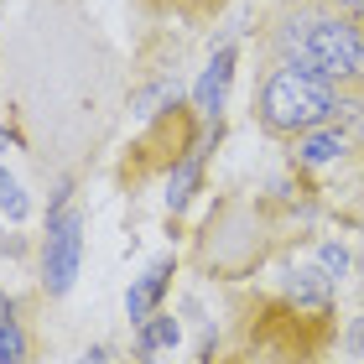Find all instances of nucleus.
Returning a JSON list of instances; mask_svg holds the SVG:
<instances>
[{
	"instance_id": "1",
	"label": "nucleus",
	"mask_w": 364,
	"mask_h": 364,
	"mask_svg": "<svg viewBox=\"0 0 364 364\" xmlns=\"http://www.w3.org/2000/svg\"><path fill=\"white\" fill-rule=\"evenodd\" d=\"M281 47L296 53L307 73L323 78H364V37L343 21H323V16H302V21L281 26Z\"/></svg>"
},
{
	"instance_id": "2",
	"label": "nucleus",
	"mask_w": 364,
	"mask_h": 364,
	"mask_svg": "<svg viewBox=\"0 0 364 364\" xmlns=\"http://www.w3.org/2000/svg\"><path fill=\"white\" fill-rule=\"evenodd\" d=\"M260 114H266L271 130H312L333 114V89H328L323 73H307L302 63H287V68L271 73L266 94H260Z\"/></svg>"
},
{
	"instance_id": "3",
	"label": "nucleus",
	"mask_w": 364,
	"mask_h": 364,
	"mask_svg": "<svg viewBox=\"0 0 364 364\" xmlns=\"http://www.w3.org/2000/svg\"><path fill=\"white\" fill-rule=\"evenodd\" d=\"M78 260H84V219L78 213H58L53 229H47V260H42L47 291H58V296L68 291L78 276Z\"/></svg>"
},
{
	"instance_id": "4",
	"label": "nucleus",
	"mask_w": 364,
	"mask_h": 364,
	"mask_svg": "<svg viewBox=\"0 0 364 364\" xmlns=\"http://www.w3.org/2000/svg\"><path fill=\"white\" fill-rule=\"evenodd\" d=\"M229 78H235V53H229V47H219V53H213V63L203 68V78H198V89H193L198 114H219V109H224Z\"/></svg>"
},
{
	"instance_id": "5",
	"label": "nucleus",
	"mask_w": 364,
	"mask_h": 364,
	"mask_svg": "<svg viewBox=\"0 0 364 364\" xmlns=\"http://www.w3.org/2000/svg\"><path fill=\"white\" fill-rule=\"evenodd\" d=\"M167 281H172V260H156V266L146 271V276L136 281V287H130V296H125V312H130L136 323H146V318H151V307L161 302V291H167Z\"/></svg>"
},
{
	"instance_id": "6",
	"label": "nucleus",
	"mask_w": 364,
	"mask_h": 364,
	"mask_svg": "<svg viewBox=\"0 0 364 364\" xmlns=\"http://www.w3.org/2000/svg\"><path fill=\"white\" fill-rule=\"evenodd\" d=\"M296 156H302L307 167H323V161L343 156V130H302V146H296Z\"/></svg>"
},
{
	"instance_id": "7",
	"label": "nucleus",
	"mask_w": 364,
	"mask_h": 364,
	"mask_svg": "<svg viewBox=\"0 0 364 364\" xmlns=\"http://www.w3.org/2000/svg\"><path fill=\"white\" fill-rule=\"evenodd\" d=\"M172 343H177V318H146V328H141V354L172 349Z\"/></svg>"
},
{
	"instance_id": "8",
	"label": "nucleus",
	"mask_w": 364,
	"mask_h": 364,
	"mask_svg": "<svg viewBox=\"0 0 364 364\" xmlns=\"http://www.w3.org/2000/svg\"><path fill=\"white\" fill-rule=\"evenodd\" d=\"M328 271H291V291L302 296V302H312V307H323L328 302Z\"/></svg>"
},
{
	"instance_id": "9",
	"label": "nucleus",
	"mask_w": 364,
	"mask_h": 364,
	"mask_svg": "<svg viewBox=\"0 0 364 364\" xmlns=\"http://www.w3.org/2000/svg\"><path fill=\"white\" fill-rule=\"evenodd\" d=\"M193 182H198V156H188L182 167L172 172V182H167V208H182L193 198Z\"/></svg>"
},
{
	"instance_id": "10",
	"label": "nucleus",
	"mask_w": 364,
	"mask_h": 364,
	"mask_svg": "<svg viewBox=\"0 0 364 364\" xmlns=\"http://www.w3.org/2000/svg\"><path fill=\"white\" fill-rule=\"evenodd\" d=\"M0 208L11 213V219H26L31 213V203H26V193H21V182H16L6 167H0Z\"/></svg>"
},
{
	"instance_id": "11",
	"label": "nucleus",
	"mask_w": 364,
	"mask_h": 364,
	"mask_svg": "<svg viewBox=\"0 0 364 364\" xmlns=\"http://www.w3.org/2000/svg\"><path fill=\"white\" fill-rule=\"evenodd\" d=\"M26 359V333L16 323H0V364H21Z\"/></svg>"
},
{
	"instance_id": "12",
	"label": "nucleus",
	"mask_w": 364,
	"mask_h": 364,
	"mask_svg": "<svg viewBox=\"0 0 364 364\" xmlns=\"http://www.w3.org/2000/svg\"><path fill=\"white\" fill-rule=\"evenodd\" d=\"M318 260H323V271H328V276H333V281H338L343 271H349V255H343V250H338V245H323V250H318Z\"/></svg>"
},
{
	"instance_id": "13",
	"label": "nucleus",
	"mask_w": 364,
	"mask_h": 364,
	"mask_svg": "<svg viewBox=\"0 0 364 364\" xmlns=\"http://www.w3.org/2000/svg\"><path fill=\"white\" fill-rule=\"evenodd\" d=\"M333 6H343V11H354V16H364V0H333Z\"/></svg>"
},
{
	"instance_id": "14",
	"label": "nucleus",
	"mask_w": 364,
	"mask_h": 364,
	"mask_svg": "<svg viewBox=\"0 0 364 364\" xmlns=\"http://www.w3.org/2000/svg\"><path fill=\"white\" fill-rule=\"evenodd\" d=\"M0 323H11V302H6V296H0Z\"/></svg>"
},
{
	"instance_id": "15",
	"label": "nucleus",
	"mask_w": 364,
	"mask_h": 364,
	"mask_svg": "<svg viewBox=\"0 0 364 364\" xmlns=\"http://www.w3.org/2000/svg\"><path fill=\"white\" fill-rule=\"evenodd\" d=\"M89 364H105V354H99V349H94V354H89Z\"/></svg>"
},
{
	"instance_id": "16",
	"label": "nucleus",
	"mask_w": 364,
	"mask_h": 364,
	"mask_svg": "<svg viewBox=\"0 0 364 364\" xmlns=\"http://www.w3.org/2000/svg\"><path fill=\"white\" fill-rule=\"evenodd\" d=\"M0 151H6V136H0Z\"/></svg>"
}]
</instances>
